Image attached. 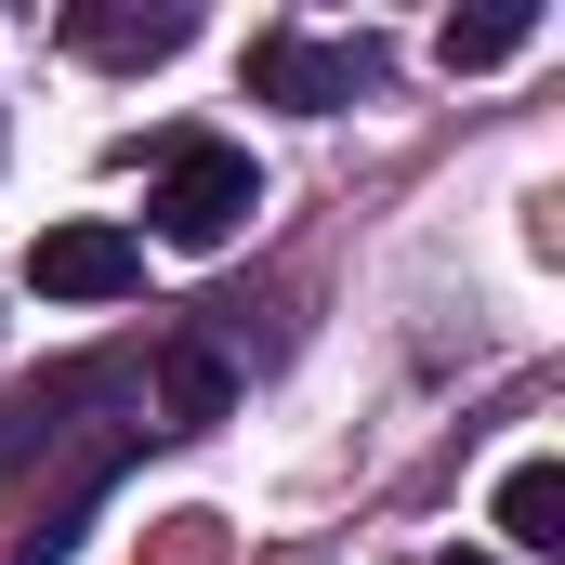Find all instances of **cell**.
I'll return each mask as SVG.
<instances>
[{
    "mask_svg": "<svg viewBox=\"0 0 565 565\" xmlns=\"http://www.w3.org/2000/svg\"><path fill=\"white\" fill-rule=\"evenodd\" d=\"M526 40H540V13H526V0H500V13H447V40H434V53H447V79H487V66H513Z\"/></svg>",
    "mask_w": 565,
    "mask_h": 565,
    "instance_id": "ba28073f",
    "label": "cell"
},
{
    "mask_svg": "<svg viewBox=\"0 0 565 565\" xmlns=\"http://www.w3.org/2000/svg\"><path fill=\"white\" fill-rule=\"evenodd\" d=\"M145 408H158V434H211L224 408H237V369H224L198 329H171V342L145 355Z\"/></svg>",
    "mask_w": 565,
    "mask_h": 565,
    "instance_id": "5b68a950",
    "label": "cell"
},
{
    "mask_svg": "<svg viewBox=\"0 0 565 565\" xmlns=\"http://www.w3.org/2000/svg\"><path fill=\"white\" fill-rule=\"evenodd\" d=\"M132 382H145L132 355H66V369L13 382V395H0V500L26 487V460H53V447L79 434V408H106V395H132Z\"/></svg>",
    "mask_w": 565,
    "mask_h": 565,
    "instance_id": "7a4b0ae2",
    "label": "cell"
},
{
    "mask_svg": "<svg viewBox=\"0 0 565 565\" xmlns=\"http://www.w3.org/2000/svg\"><path fill=\"white\" fill-rule=\"evenodd\" d=\"M500 540L513 553H565V460H513L500 473Z\"/></svg>",
    "mask_w": 565,
    "mask_h": 565,
    "instance_id": "52a82bcc",
    "label": "cell"
},
{
    "mask_svg": "<svg viewBox=\"0 0 565 565\" xmlns=\"http://www.w3.org/2000/svg\"><path fill=\"white\" fill-rule=\"evenodd\" d=\"M158 237L171 250H224L250 211H264V184H250V158L237 145H211V132H184V145H158Z\"/></svg>",
    "mask_w": 565,
    "mask_h": 565,
    "instance_id": "6da1fadb",
    "label": "cell"
},
{
    "mask_svg": "<svg viewBox=\"0 0 565 565\" xmlns=\"http://www.w3.org/2000/svg\"><path fill=\"white\" fill-rule=\"evenodd\" d=\"M434 565H500V553H434Z\"/></svg>",
    "mask_w": 565,
    "mask_h": 565,
    "instance_id": "9c48e42d",
    "label": "cell"
},
{
    "mask_svg": "<svg viewBox=\"0 0 565 565\" xmlns=\"http://www.w3.org/2000/svg\"><path fill=\"white\" fill-rule=\"evenodd\" d=\"M26 289H40V302H132L145 289V237L132 224H53V237L26 250Z\"/></svg>",
    "mask_w": 565,
    "mask_h": 565,
    "instance_id": "277c9868",
    "label": "cell"
},
{
    "mask_svg": "<svg viewBox=\"0 0 565 565\" xmlns=\"http://www.w3.org/2000/svg\"><path fill=\"white\" fill-rule=\"evenodd\" d=\"M184 40H198L184 0H158V13H145V0H79V13H66V53H93V66H158V53H184Z\"/></svg>",
    "mask_w": 565,
    "mask_h": 565,
    "instance_id": "8992f818",
    "label": "cell"
},
{
    "mask_svg": "<svg viewBox=\"0 0 565 565\" xmlns=\"http://www.w3.org/2000/svg\"><path fill=\"white\" fill-rule=\"evenodd\" d=\"M250 93L289 106V119H329V106L382 93V53L369 40H302V26H277V40H250Z\"/></svg>",
    "mask_w": 565,
    "mask_h": 565,
    "instance_id": "3957f363",
    "label": "cell"
}]
</instances>
